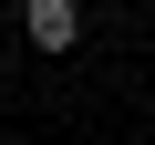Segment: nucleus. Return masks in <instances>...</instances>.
Masks as SVG:
<instances>
[{
	"mask_svg": "<svg viewBox=\"0 0 155 145\" xmlns=\"http://www.w3.org/2000/svg\"><path fill=\"white\" fill-rule=\"evenodd\" d=\"M21 42L62 62L72 42H83V0H21Z\"/></svg>",
	"mask_w": 155,
	"mask_h": 145,
	"instance_id": "obj_1",
	"label": "nucleus"
}]
</instances>
